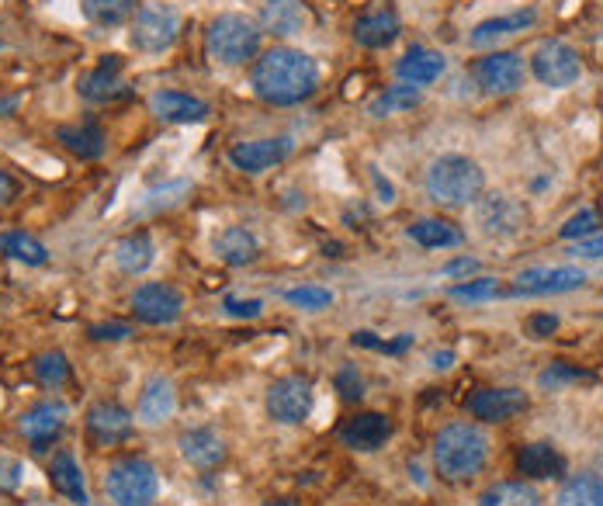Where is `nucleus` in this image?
I'll return each instance as SVG.
<instances>
[{
	"label": "nucleus",
	"mask_w": 603,
	"mask_h": 506,
	"mask_svg": "<svg viewBox=\"0 0 603 506\" xmlns=\"http://www.w3.org/2000/svg\"><path fill=\"white\" fill-rule=\"evenodd\" d=\"M21 479H25V465H21L18 458L0 455V489H4V493H14V489L21 486Z\"/></svg>",
	"instance_id": "45"
},
{
	"label": "nucleus",
	"mask_w": 603,
	"mask_h": 506,
	"mask_svg": "<svg viewBox=\"0 0 603 506\" xmlns=\"http://www.w3.org/2000/svg\"><path fill=\"white\" fill-rule=\"evenodd\" d=\"M371 177H375V184H378V195H382V202H385V205H392V202H396V191H392V184H389V181H382V174H378V170H371Z\"/></svg>",
	"instance_id": "51"
},
{
	"label": "nucleus",
	"mask_w": 603,
	"mask_h": 506,
	"mask_svg": "<svg viewBox=\"0 0 603 506\" xmlns=\"http://www.w3.org/2000/svg\"><path fill=\"white\" fill-rule=\"evenodd\" d=\"M579 378H593V375H586V371L579 368H569V364H552V368L538 375V385L541 389H562V385L579 382Z\"/></svg>",
	"instance_id": "42"
},
{
	"label": "nucleus",
	"mask_w": 603,
	"mask_h": 506,
	"mask_svg": "<svg viewBox=\"0 0 603 506\" xmlns=\"http://www.w3.org/2000/svg\"><path fill=\"white\" fill-rule=\"evenodd\" d=\"M337 392H340V399H347V403H361L364 382H361V375H357V368H351V364L337 371Z\"/></svg>",
	"instance_id": "43"
},
{
	"label": "nucleus",
	"mask_w": 603,
	"mask_h": 506,
	"mask_svg": "<svg viewBox=\"0 0 603 506\" xmlns=\"http://www.w3.org/2000/svg\"><path fill=\"white\" fill-rule=\"evenodd\" d=\"M104 493L115 506H150L160 493V472L146 458H118L104 472Z\"/></svg>",
	"instance_id": "5"
},
{
	"label": "nucleus",
	"mask_w": 603,
	"mask_h": 506,
	"mask_svg": "<svg viewBox=\"0 0 603 506\" xmlns=\"http://www.w3.org/2000/svg\"><path fill=\"white\" fill-rule=\"evenodd\" d=\"M132 312L136 319H143L146 326H170L181 319L184 312V295L174 285L163 281H146L132 292Z\"/></svg>",
	"instance_id": "9"
},
{
	"label": "nucleus",
	"mask_w": 603,
	"mask_h": 506,
	"mask_svg": "<svg viewBox=\"0 0 603 506\" xmlns=\"http://www.w3.org/2000/svg\"><path fill=\"white\" fill-rule=\"evenodd\" d=\"M0 250H4L7 257L21 260V264H28V267H42L49 260V250L42 247L35 236L21 233V229H7V233H0Z\"/></svg>",
	"instance_id": "35"
},
{
	"label": "nucleus",
	"mask_w": 603,
	"mask_h": 506,
	"mask_svg": "<svg viewBox=\"0 0 603 506\" xmlns=\"http://www.w3.org/2000/svg\"><path fill=\"white\" fill-rule=\"evenodd\" d=\"M597 226H600L597 208H583V212H576L562 229H558V236H562V240H590V236L597 233Z\"/></svg>",
	"instance_id": "39"
},
{
	"label": "nucleus",
	"mask_w": 603,
	"mask_h": 506,
	"mask_svg": "<svg viewBox=\"0 0 603 506\" xmlns=\"http://www.w3.org/2000/svg\"><path fill=\"white\" fill-rule=\"evenodd\" d=\"M555 506H603V479L593 472L569 475L558 489Z\"/></svg>",
	"instance_id": "32"
},
{
	"label": "nucleus",
	"mask_w": 603,
	"mask_h": 506,
	"mask_svg": "<svg viewBox=\"0 0 603 506\" xmlns=\"http://www.w3.org/2000/svg\"><path fill=\"white\" fill-rule=\"evenodd\" d=\"M150 506H153V503H150Z\"/></svg>",
	"instance_id": "53"
},
{
	"label": "nucleus",
	"mask_w": 603,
	"mask_h": 506,
	"mask_svg": "<svg viewBox=\"0 0 603 506\" xmlns=\"http://www.w3.org/2000/svg\"><path fill=\"white\" fill-rule=\"evenodd\" d=\"M479 271V260H472V257H461V260H451V264H444L441 267V274L444 278H461V274H475Z\"/></svg>",
	"instance_id": "48"
},
{
	"label": "nucleus",
	"mask_w": 603,
	"mask_h": 506,
	"mask_svg": "<svg viewBox=\"0 0 603 506\" xmlns=\"http://www.w3.org/2000/svg\"><path fill=\"white\" fill-rule=\"evenodd\" d=\"M250 87L264 104L274 108H292L316 94L319 87V66L309 52L274 46L253 63L250 70Z\"/></svg>",
	"instance_id": "1"
},
{
	"label": "nucleus",
	"mask_w": 603,
	"mask_h": 506,
	"mask_svg": "<svg viewBox=\"0 0 603 506\" xmlns=\"http://www.w3.org/2000/svg\"><path fill=\"white\" fill-rule=\"evenodd\" d=\"M77 94L91 104H108L125 94L122 84V59L118 56H101V66L77 80Z\"/></svg>",
	"instance_id": "17"
},
{
	"label": "nucleus",
	"mask_w": 603,
	"mask_h": 506,
	"mask_svg": "<svg viewBox=\"0 0 603 506\" xmlns=\"http://www.w3.org/2000/svg\"><path fill=\"white\" fill-rule=\"evenodd\" d=\"M527 222V208L510 195H486L475 202V226L482 229V236L493 240H506L517 236Z\"/></svg>",
	"instance_id": "10"
},
{
	"label": "nucleus",
	"mask_w": 603,
	"mask_h": 506,
	"mask_svg": "<svg viewBox=\"0 0 603 506\" xmlns=\"http://www.w3.org/2000/svg\"><path fill=\"white\" fill-rule=\"evenodd\" d=\"M32 375L39 378V382L46 385V389H59V385H63L66 378H70V361H66L63 351H46V354L35 357Z\"/></svg>",
	"instance_id": "37"
},
{
	"label": "nucleus",
	"mask_w": 603,
	"mask_h": 506,
	"mask_svg": "<svg viewBox=\"0 0 603 506\" xmlns=\"http://www.w3.org/2000/svg\"><path fill=\"white\" fill-rule=\"evenodd\" d=\"M406 236L413 243H420L423 250H451L465 243V233L448 219H416L413 226L406 229Z\"/></svg>",
	"instance_id": "27"
},
{
	"label": "nucleus",
	"mask_w": 603,
	"mask_h": 506,
	"mask_svg": "<svg viewBox=\"0 0 603 506\" xmlns=\"http://www.w3.org/2000/svg\"><path fill=\"white\" fill-rule=\"evenodd\" d=\"M576 257H586V260H603V236H590V240H579L576 243Z\"/></svg>",
	"instance_id": "49"
},
{
	"label": "nucleus",
	"mask_w": 603,
	"mask_h": 506,
	"mask_svg": "<svg viewBox=\"0 0 603 506\" xmlns=\"http://www.w3.org/2000/svg\"><path fill=\"white\" fill-rule=\"evenodd\" d=\"M285 302L299 305V309H326V305H333V292H326V288H316V285H302V288H288L285 292Z\"/></svg>",
	"instance_id": "41"
},
{
	"label": "nucleus",
	"mask_w": 603,
	"mask_h": 506,
	"mask_svg": "<svg viewBox=\"0 0 603 506\" xmlns=\"http://www.w3.org/2000/svg\"><path fill=\"white\" fill-rule=\"evenodd\" d=\"M475 84L482 87V94H513L520 84H524V59L517 52H489V56L475 59L472 66Z\"/></svg>",
	"instance_id": "11"
},
{
	"label": "nucleus",
	"mask_w": 603,
	"mask_h": 506,
	"mask_svg": "<svg viewBox=\"0 0 603 506\" xmlns=\"http://www.w3.org/2000/svg\"><path fill=\"white\" fill-rule=\"evenodd\" d=\"M292 156L288 139H250V143L229 146V163L243 174H264V170L278 167Z\"/></svg>",
	"instance_id": "14"
},
{
	"label": "nucleus",
	"mask_w": 603,
	"mask_h": 506,
	"mask_svg": "<svg viewBox=\"0 0 603 506\" xmlns=\"http://www.w3.org/2000/svg\"><path fill=\"white\" fill-rule=\"evenodd\" d=\"M111 257H115V267L122 274H143L146 267L153 264L156 247H153L150 233H129L115 243V253H111Z\"/></svg>",
	"instance_id": "31"
},
{
	"label": "nucleus",
	"mask_w": 603,
	"mask_h": 506,
	"mask_svg": "<svg viewBox=\"0 0 603 506\" xmlns=\"http://www.w3.org/2000/svg\"><path fill=\"white\" fill-rule=\"evenodd\" d=\"M191 191L188 181H174V184H163V188H153L143 202V212H160V208H174L181 205V198Z\"/></svg>",
	"instance_id": "40"
},
{
	"label": "nucleus",
	"mask_w": 603,
	"mask_h": 506,
	"mask_svg": "<svg viewBox=\"0 0 603 506\" xmlns=\"http://www.w3.org/2000/svg\"><path fill=\"white\" fill-rule=\"evenodd\" d=\"M205 49L212 63L219 66H243L257 56L260 49V28L243 14H219L212 18L205 32Z\"/></svg>",
	"instance_id": "4"
},
{
	"label": "nucleus",
	"mask_w": 603,
	"mask_h": 506,
	"mask_svg": "<svg viewBox=\"0 0 603 506\" xmlns=\"http://www.w3.org/2000/svg\"><path fill=\"white\" fill-rule=\"evenodd\" d=\"M215 253H219V260H226V264L243 267V264H253V260H257L260 243L247 226H226L219 236H215Z\"/></svg>",
	"instance_id": "28"
},
{
	"label": "nucleus",
	"mask_w": 603,
	"mask_h": 506,
	"mask_svg": "<svg viewBox=\"0 0 603 506\" xmlns=\"http://www.w3.org/2000/svg\"><path fill=\"white\" fill-rule=\"evenodd\" d=\"M444 66H448V59H444V52L437 49H427V46H413L406 52V56L396 63V73L402 84L409 87H427L434 84V80H441Z\"/></svg>",
	"instance_id": "22"
},
{
	"label": "nucleus",
	"mask_w": 603,
	"mask_h": 506,
	"mask_svg": "<svg viewBox=\"0 0 603 506\" xmlns=\"http://www.w3.org/2000/svg\"><path fill=\"white\" fill-rule=\"evenodd\" d=\"M586 285L583 267H531L520 271L506 295H562Z\"/></svg>",
	"instance_id": "12"
},
{
	"label": "nucleus",
	"mask_w": 603,
	"mask_h": 506,
	"mask_svg": "<svg viewBox=\"0 0 603 506\" xmlns=\"http://www.w3.org/2000/svg\"><path fill=\"white\" fill-rule=\"evenodd\" d=\"M423 188H427V198L441 208H468L472 202L482 198V188H486V174L475 160L461 153H444L437 156L427 167V177H423Z\"/></svg>",
	"instance_id": "2"
},
{
	"label": "nucleus",
	"mask_w": 603,
	"mask_h": 506,
	"mask_svg": "<svg viewBox=\"0 0 603 506\" xmlns=\"http://www.w3.org/2000/svg\"><path fill=\"white\" fill-rule=\"evenodd\" d=\"M222 309H226L229 316H236V319H257L260 312H264V302H260V299H233V295H229Z\"/></svg>",
	"instance_id": "46"
},
{
	"label": "nucleus",
	"mask_w": 603,
	"mask_h": 506,
	"mask_svg": "<svg viewBox=\"0 0 603 506\" xmlns=\"http://www.w3.org/2000/svg\"><path fill=\"white\" fill-rule=\"evenodd\" d=\"M49 479H52V486H56V493H63L70 503L87 506L84 472H80L77 458H73L70 451H56V458H52V465H49Z\"/></svg>",
	"instance_id": "29"
},
{
	"label": "nucleus",
	"mask_w": 603,
	"mask_h": 506,
	"mask_svg": "<svg viewBox=\"0 0 603 506\" xmlns=\"http://www.w3.org/2000/svg\"><path fill=\"white\" fill-rule=\"evenodd\" d=\"M468 413L482 423H503L510 416L524 413L527 396L520 389H479L472 399H468Z\"/></svg>",
	"instance_id": "16"
},
{
	"label": "nucleus",
	"mask_w": 603,
	"mask_h": 506,
	"mask_svg": "<svg viewBox=\"0 0 603 506\" xmlns=\"http://www.w3.org/2000/svg\"><path fill=\"white\" fill-rule=\"evenodd\" d=\"M402 25L399 14L392 7H375V11H364L361 18L354 21V42L364 49H385L399 39Z\"/></svg>",
	"instance_id": "18"
},
{
	"label": "nucleus",
	"mask_w": 603,
	"mask_h": 506,
	"mask_svg": "<svg viewBox=\"0 0 603 506\" xmlns=\"http://www.w3.org/2000/svg\"><path fill=\"white\" fill-rule=\"evenodd\" d=\"M337 437L344 448L357 451V455H375L378 448L389 444L392 420L385 413H354L351 420H344Z\"/></svg>",
	"instance_id": "13"
},
{
	"label": "nucleus",
	"mask_w": 603,
	"mask_h": 506,
	"mask_svg": "<svg viewBox=\"0 0 603 506\" xmlns=\"http://www.w3.org/2000/svg\"><path fill=\"white\" fill-rule=\"evenodd\" d=\"M56 143L66 153L80 156V160H101L104 150H108V139H104V132L94 122L63 125V129H56Z\"/></svg>",
	"instance_id": "26"
},
{
	"label": "nucleus",
	"mask_w": 603,
	"mask_h": 506,
	"mask_svg": "<svg viewBox=\"0 0 603 506\" xmlns=\"http://www.w3.org/2000/svg\"><path fill=\"white\" fill-rule=\"evenodd\" d=\"M80 11L91 25L118 28L139 11V0H80Z\"/></svg>",
	"instance_id": "33"
},
{
	"label": "nucleus",
	"mask_w": 603,
	"mask_h": 506,
	"mask_svg": "<svg viewBox=\"0 0 603 506\" xmlns=\"http://www.w3.org/2000/svg\"><path fill=\"white\" fill-rule=\"evenodd\" d=\"M132 427H136V416L129 413L122 403H111V399H101L87 409V430L98 444H122L132 437Z\"/></svg>",
	"instance_id": "15"
},
{
	"label": "nucleus",
	"mask_w": 603,
	"mask_h": 506,
	"mask_svg": "<svg viewBox=\"0 0 603 506\" xmlns=\"http://www.w3.org/2000/svg\"><path fill=\"white\" fill-rule=\"evenodd\" d=\"M63 423H66V406L63 403H39L21 416L18 427H21V434L35 444V448H42V444H49L52 437L63 430Z\"/></svg>",
	"instance_id": "25"
},
{
	"label": "nucleus",
	"mask_w": 603,
	"mask_h": 506,
	"mask_svg": "<svg viewBox=\"0 0 603 506\" xmlns=\"http://www.w3.org/2000/svg\"><path fill=\"white\" fill-rule=\"evenodd\" d=\"M479 506H541V496L527 482H496L479 496Z\"/></svg>",
	"instance_id": "34"
},
{
	"label": "nucleus",
	"mask_w": 603,
	"mask_h": 506,
	"mask_svg": "<svg viewBox=\"0 0 603 506\" xmlns=\"http://www.w3.org/2000/svg\"><path fill=\"white\" fill-rule=\"evenodd\" d=\"M181 32V14L170 4H139V11L132 14V46L146 56L170 49Z\"/></svg>",
	"instance_id": "6"
},
{
	"label": "nucleus",
	"mask_w": 603,
	"mask_h": 506,
	"mask_svg": "<svg viewBox=\"0 0 603 506\" xmlns=\"http://www.w3.org/2000/svg\"><path fill=\"white\" fill-rule=\"evenodd\" d=\"M267 416L274 423H285V427H295V423H305L312 413V382L305 375H285L267 389Z\"/></svg>",
	"instance_id": "7"
},
{
	"label": "nucleus",
	"mask_w": 603,
	"mask_h": 506,
	"mask_svg": "<svg viewBox=\"0 0 603 506\" xmlns=\"http://www.w3.org/2000/svg\"><path fill=\"white\" fill-rule=\"evenodd\" d=\"M503 295V285L496 278H475V281H458L451 288V299H461V302H482V299H496Z\"/></svg>",
	"instance_id": "38"
},
{
	"label": "nucleus",
	"mask_w": 603,
	"mask_h": 506,
	"mask_svg": "<svg viewBox=\"0 0 603 506\" xmlns=\"http://www.w3.org/2000/svg\"><path fill=\"white\" fill-rule=\"evenodd\" d=\"M531 73L538 84L545 87H572L583 77V63H579V52L569 42L548 39L534 49L531 56Z\"/></svg>",
	"instance_id": "8"
},
{
	"label": "nucleus",
	"mask_w": 603,
	"mask_h": 506,
	"mask_svg": "<svg viewBox=\"0 0 603 506\" xmlns=\"http://www.w3.org/2000/svg\"><path fill=\"white\" fill-rule=\"evenodd\" d=\"M555 330H558V316H552V312H541V316H531V319H527V333H531L534 340L552 337Z\"/></svg>",
	"instance_id": "47"
},
{
	"label": "nucleus",
	"mask_w": 603,
	"mask_h": 506,
	"mask_svg": "<svg viewBox=\"0 0 603 506\" xmlns=\"http://www.w3.org/2000/svg\"><path fill=\"white\" fill-rule=\"evenodd\" d=\"M177 409V392H174V382L163 375H153L150 382L143 385L139 392V403H136V416L139 423L146 427H160L163 420H170Z\"/></svg>",
	"instance_id": "20"
},
{
	"label": "nucleus",
	"mask_w": 603,
	"mask_h": 506,
	"mask_svg": "<svg viewBox=\"0 0 603 506\" xmlns=\"http://www.w3.org/2000/svg\"><path fill=\"white\" fill-rule=\"evenodd\" d=\"M489 458V437L475 423H451L434 441V465L448 482H465L482 472Z\"/></svg>",
	"instance_id": "3"
},
{
	"label": "nucleus",
	"mask_w": 603,
	"mask_h": 506,
	"mask_svg": "<svg viewBox=\"0 0 603 506\" xmlns=\"http://www.w3.org/2000/svg\"><path fill=\"white\" fill-rule=\"evenodd\" d=\"M534 21H538V11H513V14H500V18H486L479 21V25L472 28V35H468V46L472 49H493L500 46L503 39H510V35L524 32V28H531Z\"/></svg>",
	"instance_id": "19"
},
{
	"label": "nucleus",
	"mask_w": 603,
	"mask_h": 506,
	"mask_svg": "<svg viewBox=\"0 0 603 506\" xmlns=\"http://www.w3.org/2000/svg\"><path fill=\"white\" fill-rule=\"evenodd\" d=\"M150 111L160 118V122H174V125H195L208 118V104L191 98V94H181V91L150 94Z\"/></svg>",
	"instance_id": "21"
},
{
	"label": "nucleus",
	"mask_w": 603,
	"mask_h": 506,
	"mask_svg": "<svg viewBox=\"0 0 603 506\" xmlns=\"http://www.w3.org/2000/svg\"><path fill=\"white\" fill-rule=\"evenodd\" d=\"M260 25L264 32L288 39V35H299L309 25V11H305L302 0H264L260 4Z\"/></svg>",
	"instance_id": "24"
},
{
	"label": "nucleus",
	"mask_w": 603,
	"mask_h": 506,
	"mask_svg": "<svg viewBox=\"0 0 603 506\" xmlns=\"http://www.w3.org/2000/svg\"><path fill=\"white\" fill-rule=\"evenodd\" d=\"M14 195H18V184L11 181V174H4V170H0V205H7Z\"/></svg>",
	"instance_id": "50"
},
{
	"label": "nucleus",
	"mask_w": 603,
	"mask_h": 506,
	"mask_svg": "<svg viewBox=\"0 0 603 506\" xmlns=\"http://www.w3.org/2000/svg\"><path fill=\"white\" fill-rule=\"evenodd\" d=\"M451 361H454V354H451V351H437L434 357H430V364H434V368H437V371L451 368Z\"/></svg>",
	"instance_id": "52"
},
{
	"label": "nucleus",
	"mask_w": 603,
	"mask_h": 506,
	"mask_svg": "<svg viewBox=\"0 0 603 506\" xmlns=\"http://www.w3.org/2000/svg\"><path fill=\"white\" fill-rule=\"evenodd\" d=\"M517 468L527 479H562L565 475V458L558 455L552 444H527L517 455Z\"/></svg>",
	"instance_id": "30"
},
{
	"label": "nucleus",
	"mask_w": 603,
	"mask_h": 506,
	"mask_svg": "<svg viewBox=\"0 0 603 506\" xmlns=\"http://www.w3.org/2000/svg\"><path fill=\"white\" fill-rule=\"evenodd\" d=\"M423 101L420 87H409V84H396V87H385L375 101L368 104V115L375 118H389V115H399V111H409Z\"/></svg>",
	"instance_id": "36"
},
{
	"label": "nucleus",
	"mask_w": 603,
	"mask_h": 506,
	"mask_svg": "<svg viewBox=\"0 0 603 506\" xmlns=\"http://www.w3.org/2000/svg\"><path fill=\"white\" fill-rule=\"evenodd\" d=\"M177 448H181V458L195 468H215V465L226 461V441L208 427L184 430L181 441H177Z\"/></svg>",
	"instance_id": "23"
},
{
	"label": "nucleus",
	"mask_w": 603,
	"mask_h": 506,
	"mask_svg": "<svg viewBox=\"0 0 603 506\" xmlns=\"http://www.w3.org/2000/svg\"><path fill=\"white\" fill-rule=\"evenodd\" d=\"M87 337L91 340H101V344H118V340H129L132 337V330H129V323H115V319H111V323H94L91 330H87Z\"/></svg>",
	"instance_id": "44"
}]
</instances>
